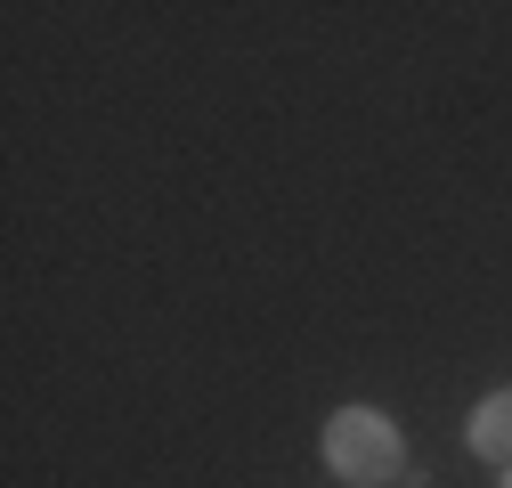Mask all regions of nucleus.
Listing matches in <instances>:
<instances>
[{"label": "nucleus", "mask_w": 512, "mask_h": 488, "mask_svg": "<svg viewBox=\"0 0 512 488\" xmlns=\"http://www.w3.org/2000/svg\"><path fill=\"white\" fill-rule=\"evenodd\" d=\"M464 440H472V456H488V464H512V391H488V399L472 407Z\"/></svg>", "instance_id": "obj_2"}, {"label": "nucleus", "mask_w": 512, "mask_h": 488, "mask_svg": "<svg viewBox=\"0 0 512 488\" xmlns=\"http://www.w3.org/2000/svg\"><path fill=\"white\" fill-rule=\"evenodd\" d=\"M407 464V440H399V423L382 415V407H342L326 423V472L350 480V488H391Z\"/></svg>", "instance_id": "obj_1"}, {"label": "nucleus", "mask_w": 512, "mask_h": 488, "mask_svg": "<svg viewBox=\"0 0 512 488\" xmlns=\"http://www.w3.org/2000/svg\"><path fill=\"white\" fill-rule=\"evenodd\" d=\"M504 488H512V464H504Z\"/></svg>", "instance_id": "obj_3"}]
</instances>
